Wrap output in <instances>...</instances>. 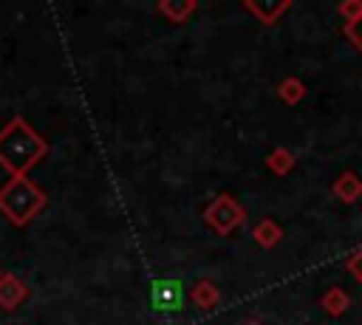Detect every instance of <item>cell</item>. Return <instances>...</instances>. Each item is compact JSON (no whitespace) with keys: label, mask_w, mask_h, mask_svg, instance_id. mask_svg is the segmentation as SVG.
<instances>
[{"label":"cell","mask_w":362,"mask_h":325,"mask_svg":"<svg viewBox=\"0 0 362 325\" xmlns=\"http://www.w3.org/2000/svg\"><path fill=\"white\" fill-rule=\"evenodd\" d=\"M192 302L204 311H209L215 302H218V285L212 280H201L195 288H192Z\"/></svg>","instance_id":"30bf717a"},{"label":"cell","mask_w":362,"mask_h":325,"mask_svg":"<svg viewBox=\"0 0 362 325\" xmlns=\"http://www.w3.org/2000/svg\"><path fill=\"white\" fill-rule=\"evenodd\" d=\"M158 11L161 14H167L170 17V23H184L187 20V14H192L195 11V0H187V3H167V0H161L158 3Z\"/></svg>","instance_id":"8fae6325"},{"label":"cell","mask_w":362,"mask_h":325,"mask_svg":"<svg viewBox=\"0 0 362 325\" xmlns=\"http://www.w3.org/2000/svg\"><path fill=\"white\" fill-rule=\"evenodd\" d=\"M339 14H342L345 23L351 25V23H356V20L362 17V3H356V0H345V3L339 6Z\"/></svg>","instance_id":"5bb4252c"},{"label":"cell","mask_w":362,"mask_h":325,"mask_svg":"<svg viewBox=\"0 0 362 325\" xmlns=\"http://www.w3.org/2000/svg\"><path fill=\"white\" fill-rule=\"evenodd\" d=\"M348 305H351V297H348L339 285H334V288H328V291L322 294V308H325L331 317H342Z\"/></svg>","instance_id":"9c48e42d"},{"label":"cell","mask_w":362,"mask_h":325,"mask_svg":"<svg viewBox=\"0 0 362 325\" xmlns=\"http://www.w3.org/2000/svg\"><path fill=\"white\" fill-rule=\"evenodd\" d=\"M252 237H255V243H257L260 249H272V246L283 237V226H280L277 220L266 218V220H260V223L252 229Z\"/></svg>","instance_id":"ba28073f"},{"label":"cell","mask_w":362,"mask_h":325,"mask_svg":"<svg viewBox=\"0 0 362 325\" xmlns=\"http://www.w3.org/2000/svg\"><path fill=\"white\" fill-rule=\"evenodd\" d=\"M334 195L339 198V201H345V203H354L359 195H362V181H359V175H354V172H342L337 181H334Z\"/></svg>","instance_id":"52a82bcc"},{"label":"cell","mask_w":362,"mask_h":325,"mask_svg":"<svg viewBox=\"0 0 362 325\" xmlns=\"http://www.w3.org/2000/svg\"><path fill=\"white\" fill-rule=\"evenodd\" d=\"M153 305L158 311H178L184 305V288L178 280H156L153 283Z\"/></svg>","instance_id":"277c9868"},{"label":"cell","mask_w":362,"mask_h":325,"mask_svg":"<svg viewBox=\"0 0 362 325\" xmlns=\"http://www.w3.org/2000/svg\"><path fill=\"white\" fill-rule=\"evenodd\" d=\"M0 277H3V271H0Z\"/></svg>","instance_id":"ac0fdd59"},{"label":"cell","mask_w":362,"mask_h":325,"mask_svg":"<svg viewBox=\"0 0 362 325\" xmlns=\"http://www.w3.org/2000/svg\"><path fill=\"white\" fill-rule=\"evenodd\" d=\"M246 325H257V322H246Z\"/></svg>","instance_id":"e0dca14e"},{"label":"cell","mask_w":362,"mask_h":325,"mask_svg":"<svg viewBox=\"0 0 362 325\" xmlns=\"http://www.w3.org/2000/svg\"><path fill=\"white\" fill-rule=\"evenodd\" d=\"M204 220H206L218 235H229L232 229H238V226L246 220V209H243L232 195H218V198L206 206Z\"/></svg>","instance_id":"3957f363"},{"label":"cell","mask_w":362,"mask_h":325,"mask_svg":"<svg viewBox=\"0 0 362 325\" xmlns=\"http://www.w3.org/2000/svg\"><path fill=\"white\" fill-rule=\"evenodd\" d=\"M348 268H351V274H354V277L362 283V249H359V252H356V254L348 260Z\"/></svg>","instance_id":"2e32d148"},{"label":"cell","mask_w":362,"mask_h":325,"mask_svg":"<svg viewBox=\"0 0 362 325\" xmlns=\"http://www.w3.org/2000/svg\"><path fill=\"white\" fill-rule=\"evenodd\" d=\"M25 297H28V288L14 274H3L0 277V308L14 311Z\"/></svg>","instance_id":"5b68a950"},{"label":"cell","mask_w":362,"mask_h":325,"mask_svg":"<svg viewBox=\"0 0 362 325\" xmlns=\"http://www.w3.org/2000/svg\"><path fill=\"white\" fill-rule=\"evenodd\" d=\"M42 206H45V192L28 175H17L0 187V212L14 226H25L28 220H34L42 212Z\"/></svg>","instance_id":"7a4b0ae2"},{"label":"cell","mask_w":362,"mask_h":325,"mask_svg":"<svg viewBox=\"0 0 362 325\" xmlns=\"http://www.w3.org/2000/svg\"><path fill=\"white\" fill-rule=\"evenodd\" d=\"M345 34L351 37V42L362 51V17L356 20V23H351V25H345Z\"/></svg>","instance_id":"9a60e30c"},{"label":"cell","mask_w":362,"mask_h":325,"mask_svg":"<svg viewBox=\"0 0 362 325\" xmlns=\"http://www.w3.org/2000/svg\"><path fill=\"white\" fill-rule=\"evenodd\" d=\"M291 167H294V158H291V153H288V150L277 147V150L269 155V170H272V172L283 175V172H288Z\"/></svg>","instance_id":"4fadbf2b"},{"label":"cell","mask_w":362,"mask_h":325,"mask_svg":"<svg viewBox=\"0 0 362 325\" xmlns=\"http://www.w3.org/2000/svg\"><path fill=\"white\" fill-rule=\"evenodd\" d=\"M303 96H305V85H303L300 79L288 76V79L280 82V99H283V102H291V105H294V102H300Z\"/></svg>","instance_id":"7c38bea8"},{"label":"cell","mask_w":362,"mask_h":325,"mask_svg":"<svg viewBox=\"0 0 362 325\" xmlns=\"http://www.w3.org/2000/svg\"><path fill=\"white\" fill-rule=\"evenodd\" d=\"M246 8L260 20V23H266V25H274L288 8H291V3L288 0H283V3H255V0H249L246 3Z\"/></svg>","instance_id":"8992f818"},{"label":"cell","mask_w":362,"mask_h":325,"mask_svg":"<svg viewBox=\"0 0 362 325\" xmlns=\"http://www.w3.org/2000/svg\"><path fill=\"white\" fill-rule=\"evenodd\" d=\"M48 153L45 138L25 124L23 116H14L0 130V167L11 172V178L25 175L34 164H40Z\"/></svg>","instance_id":"6da1fadb"}]
</instances>
